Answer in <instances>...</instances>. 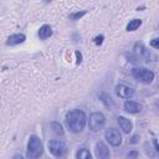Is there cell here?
Returning <instances> with one entry per match:
<instances>
[{
	"instance_id": "1",
	"label": "cell",
	"mask_w": 159,
	"mask_h": 159,
	"mask_svg": "<svg viewBox=\"0 0 159 159\" xmlns=\"http://www.w3.org/2000/svg\"><path fill=\"white\" fill-rule=\"evenodd\" d=\"M87 123V116L82 109H72L66 114V124L72 133H80L83 130Z\"/></svg>"
},
{
	"instance_id": "2",
	"label": "cell",
	"mask_w": 159,
	"mask_h": 159,
	"mask_svg": "<svg viewBox=\"0 0 159 159\" xmlns=\"http://www.w3.org/2000/svg\"><path fill=\"white\" fill-rule=\"evenodd\" d=\"M42 154H43V144L41 139L35 134L30 135L26 147V157L30 159H36L42 157Z\"/></svg>"
},
{
	"instance_id": "3",
	"label": "cell",
	"mask_w": 159,
	"mask_h": 159,
	"mask_svg": "<svg viewBox=\"0 0 159 159\" xmlns=\"http://www.w3.org/2000/svg\"><path fill=\"white\" fill-rule=\"evenodd\" d=\"M130 73L135 80H138L139 82H143V83H152L154 80V72L145 67H140V66L133 67Z\"/></svg>"
},
{
	"instance_id": "4",
	"label": "cell",
	"mask_w": 159,
	"mask_h": 159,
	"mask_svg": "<svg viewBox=\"0 0 159 159\" xmlns=\"http://www.w3.org/2000/svg\"><path fill=\"white\" fill-rule=\"evenodd\" d=\"M106 125V117L103 116V113L101 112H93L89 114V119H88V127L92 132H99L101 129H103Z\"/></svg>"
},
{
	"instance_id": "5",
	"label": "cell",
	"mask_w": 159,
	"mask_h": 159,
	"mask_svg": "<svg viewBox=\"0 0 159 159\" xmlns=\"http://www.w3.org/2000/svg\"><path fill=\"white\" fill-rule=\"evenodd\" d=\"M47 148H48V152L56 157V158H62L65 157L67 149H66V144L62 142V140H58V139H52L47 143Z\"/></svg>"
},
{
	"instance_id": "6",
	"label": "cell",
	"mask_w": 159,
	"mask_h": 159,
	"mask_svg": "<svg viewBox=\"0 0 159 159\" xmlns=\"http://www.w3.org/2000/svg\"><path fill=\"white\" fill-rule=\"evenodd\" d=\"M104 138L112 147H119L122 144V134L117 128H108L104 133Z\"/></svg>"
},
{
	"instance_id": "7",
	"label": "cell",
	"mask_w": 159,
	"mask_h": 159,
	"mask_svg": "<svg viewBox=\"0 0 159 159\" xmlns=\"http://www.w3.org/2000/svg\"><path fill=\"white\" fill-rule=\"evenodd\" d=\"M116 93L119 98L123 99H130L134 96V89L125 84H117L116 86Z\"/></svg>"
},
{
	"instance_id": "8",
	"label": "cell",
	"mask_w": 159,
	"mask_h": 159,
	"mask_svg": "<svg viewBox=\"0 0 159 159\" xmlns=\"http://www.w3.org/2000/svg\"><path fill=\"white\" fill-rule=\"evenodd\" d=\"M94 154L99 159H107V158L111 157V153H109L108 147L103 142H101V140L97 142L96 145H94Z\"/></svg>"
},
{
	"instance_id": "9",
	"label": "cell",
	"mask_w": 159,
	"mask_h": 159,
	"mask_svg": "<svg viewBox=\"0 0 159 159\" xmlns=\"http://www.w3.org/2000/svg\"><path fill=\"white\" fill-rule=\"evenodd\" d=\"M123 108L127 113H132V114H137V113H140L143 111V106L135 101H125L124 104H123Z\"/></svg>"
},
{
	"instance_id": "10",
	"label": "cell",
	"mask_w": 159,
	"mask_h": 159,
	"mask_svg": "<svg viewBox=\"0 0 159 159\" xmlns=\"http://www.w3.org/2000/svg\"><path fill=\"white\" fill-rule=\"evenodd\" d=\"M134 53H135V56H137V58H145V61H150V52L144 47V45L143 43H140V42H137L135 45H134Z\"/></svg>"
},
{
	"instance_id": "11",
	"label": "cell",
	"mask_w": 159,
	"mask_h": 159,
	"mask_svg": "<svg viewBox=\"0 0 159 159\" xmlns=\"http://www.w3.org/2000/svg\"><path fill=\"white\" fill-rule=\"evenodd\" d=\"M117 122H118L120 129L123 130V133L129 134V133L132 132V129H133V123H132L128 118H125V117H123V116H119V117L117 118Z\"/></svg>"
},
{
	"instance_id": "12",
	"label": "cell",
	"mask_w": 159,
	"mask_h": 159,
	"mask_svg": "<svg viewBox=\"0 0 159 159\" xmlns=\"http://www.w3.org/2000/svg\"><path fill=\"white\" fill-rule=\"evenodd\" d=\"M25 40H26V36L24 34H12V35H10L7 37L6 45L7 46H16V45L22 43Z\"/></svg>"
},
{
	"instance_id": "13",
	"label": "cell",
	"mask_w": 159,
	"mask_h": 159,
	"mask_svg": "<svg viewBox=\"0 0 159 159\" xmlns=\"http://www.w3.org/2000/svg\"><path fill=\"white\" fill-rule=\"evenodd\" d=\"M39 37L41 40H46L48 39L51 35H52V27L50 25H42L40 29H39Z\"/></svg>"
},
{
	"instance_id": "14",
	"label": "cell",
	"mask_w": 159,
	"mask_h": 159,
	"mask_svg": "<svg viewBox=\"0 0 159 159\" xmlns=\"http://www.w3.org/2000/svg\"><path fill=\"white\" fill-rule=\"evenodd\" d=\"M98 98H99V101L103 102V104H104L106 107H108V108L113 107V104H114L112 97H111L108 93H106V92H101V93H98Z\"/></svg>"
},
{
	"instance_id": "15",
	"label": "cell",
	"mask_w": 159,
	"mask_h": 159,
	"mask_svg": "<svg viewBox=\"0 0 159 159\" xmlns=\"http://www.w3.org/2000/svg\"><path fill=\"white\" fill-rule=\"evenodd\" d=\"M51 129L57 135H63V133H65L63 127H62V124L60 122H51Z\"/></svg>"
},
{
	"instance_id": "16",
	"label": "cell",
	"mask_w": 159,
	"mask_h": 159,
	"mask_svg": "<svg viewBox=\"0 0 159 159\" xmlns=\"http://www.w3.org/2000/svg\"><path fill=\"white\" fill-rule=\"evenodd\" d=\"M142 25V20L140 19H133L128 22L127 25V31H135L139 26Z\"/></svg>"
},
{
	"instance_id": "17",
	"label": "cell",
	"mask_w": 159,
	"mask_h": 159,
	"mask_svg": "<svg viewBox=\"0 0 159 159\" xmlns=\"http://www.w3.org/2000/svg\"><path fill=\"white\" fill-rule=\"evenodd\" d=\"M76 158L77 159H91V153L87 148H81V149L77 150Z\"/></svg>"
},
{
	"instance_id": "18",
	"label": "cell",
	"mask_w": 159,
	"mask_h": 159,
	"mask_svg": "<svg viewBox=\"0 0 159 159\" xmlns=\"http://www.w3.org/2000/svg\"><path fill=\"white\" fill-rule=\"evenodd\" d=\"M87 14V10H82V11H77V12H72V14H70V19L71 20H78V19H81L82 16H84Z\"/></svg>"
},
{
	"instance_id": "19",
	"label": "cell",
	"mask_w": 159,
	"mask_h": 159,
	"mask_svg": "<svg viewBox=\"0 0 159 159\" xmlns=\"http://www.w3.org/2000/svg\"><path fill=\"white\" fill-rule=\"evenodd\" d=\"M103 40H104V36H103V35H97V36L93 39V42H94L97 46H99V45L103 43Z\"/></svg>"
},
{
	"instance_id": "20",
	"label": "cell",
	"mask_w": 159,
	"mask_h": 159,
	"mask_svg": "<svg viewBox=\"0 0 159 159\" xmlns=\"http://www.w3.org/2000/svg\"><path fill=\"white\" fill-rule=\"evenodd\" d=\"M150 46L153 48H159V39L158 37H154L152 41H150Z\"/></svg>"
},
{
	"instance_id": "21",
	"label": "cell",
	"mask_w": 159,
	"mask_h": 159,
	"mask_svg": "<svg viewBox=\"0 0 159 159\" xmlns=\"http://www.w3.org/2000/svg\"><path fill=\"white\" fill-rule=\"evenodd\" d=\"M137 157H138V152L137 150H133V152L127 154V158H137Z\"/></svg>"
},
{
	"instance_id": "22",
	"label": "cell",
	"mask_w": 159,
	"mask_h": 159,
	"mask_svg": "<svg viewBox=\"0 0 159 159\" xmlns=\"http://www.w3.org/2000/svg\"><path fill=\"white\" fill-rule=\"evenodd\" d=\"M138 138H139V135H138V134H135V135H133V137L130 138V140H129V142H130L132 144H135V143H138Z\"/></svg>"
},
{
	"instance_id": "23",
	"label": "cell",
	"mask_w": 159,
	"mask_h": 159,
	"mask_svg": "<svg viewBox=\"0 0 159 159\" xmlns=\"http://www.w3.org/2000/svg\"><path fill=\"white\" fill-rule=\"evenodd\" d=\"M153 145H154V150L157 153H159V147H158V140L155 138H153Z\"/></svg>"
},
{
	"instance_id": "24",
	"label": "cell",
	"mask_w": 159,
	"mask_h": 159,
	"mask_svg": "<svg viewBox=\"0 0 159 159\" xmlns=\"http://www.w3.org/2000/svg\"><path fill=\"white\" fill-rule=\"evenodd\" d=\"M76 56H77V65H78V63H81V61H82V55H81L80 51H76Z\"/></svg>"
},
{
	"instance_id": "25",
	"label": "cell",
	"mask_w": 159,
	"mask_h": 159,
	"mask_svg": "<svg viewBox=\"0 0 159 159\" xmlns=\"http://www.w3.org/2000/svg\"><path fill=\"white\" fill-rule=\"evenodd\" d=\"M14 158H20V159H22V155H21V154H15Z\"/></svg>"
},
{
	"instance_id": "26",
	"label": "cell",
	"mask_w": 159,
	"mask_h": 159,
	"mask_svg": "<svg viewBox=\"0 0 159 159\" xmlns=\"http://www.w3.org/2000/svg\"><path fill=\"white\" fill-rule=\"evenodd\" d=\"M45 1H51V0H45Z\"/></svg>"
}]
</instances>
